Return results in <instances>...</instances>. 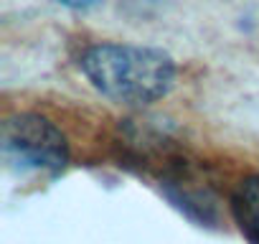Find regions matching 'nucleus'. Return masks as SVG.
<instances>
[{
    "label": "nucleus",
    "instance_id": "nucleus-4",
    "mask_svg": "<svg viewBox=\"0 0 259 244\" xmlns=\"http://www.w3.org/2000/svg\"><path fill=\"white\" fill-rule=\"evenodd\" d=\"M231 216L249 244H259V176L244 178L231 193Z\"/></svg>",
    "mask_w": 259,
    "mask_h": 244
},
{
    "label": "nucleus",
    "instance_id": "nucleus-2",
    "mask_svg": "<svg viewBox=\"0 0 259 244\" xmlns=\"http://www.w3.org/2000/svg\"><path fill=\"white\" fill-rule=\"evenodd\" d=\"M3 160L18 173L59 176L69 163V143L51 119L21 112L3 122L0 130Z\"/></svg>",
    "mask_w": 259,
    "mask_h": 244
},
{
    "label": "nucleus",
    "instance_id": "nucleus-1",
    "mask_svg": "<svg viewBox=\"0 0 259 244\" xmlns=\"http://www.w3.org/2000/svg\"><path fill=\"white\" fill-rule=\"evenodd\" d=\"M97 92L127 104H150L163 99L176 84L173 59L150 46L97 44L79 61Z\"/></svg>",
    "mask_w": 259,
    "mask_h": 244
},
{
    "label": "nucleus",
    "instance_id": "nucleus-5",
    "mask_svg": "<svg viewBox=\"0 0 259 244\" xmlns=\"http://www.w3.org/2000/svg\"><path fill=\"white\" fill-rule=\"evenodd\" d=\"M59 3H64L71 11H89V8H97L102 0H59Z\"/></svg>",
    "mask_w": 259,
    "mask_h": 244
},
{
    "label": "nucleus",
    "instance_id": "nucleus-3",
    "mask_svg": "<svg viewBox=\"0 0 259 244\" xmlns=\"http://www.w3.org/2000/svg\"><path fill=\"white\" fill-rule=\"evenodd\" d=\"M165 191H168L170 201L188 216H193L198 221L213 219V206H216L213 193H211L206 178H201V173L196 168L176 166L165 176Z\"/></svg>",
    "mask_w": 259,
    "mask_h": 244
}]
</instances>
